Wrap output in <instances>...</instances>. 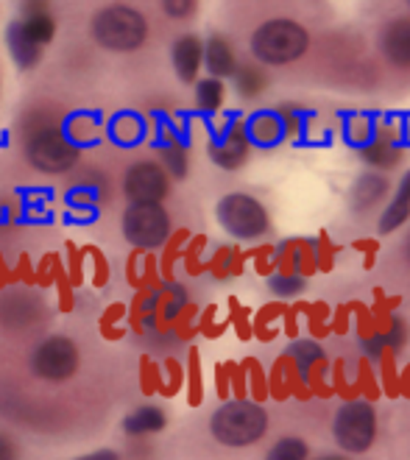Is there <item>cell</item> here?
Listing matches in <instances>:
<instances>
[{"instance_id":"1","label":"cell","mask_w":410,"mask_h":460,"mask_svg":"<svg viewBox=\"0 0 410 460\" xmlns=\"http://www.w3.org/2000/svg\"><path fill=\"white\" fill-rule=\"evenodd\" d=\"M25 162L48 176H65L81 162V148L67 140L65 123L53 120L50 115H37L25 126L22 137Z\"/></svg>"},{"instance_id":"2","label":"cell","mask_w":410,"mask_h":460,"mask_svg":"<svg viewBox=\"0 0 410 460\" xmlns=\"http://www.w3.org/2000/svg\"><path fill=\"white\" fill-rule=\"evenodd\" d=\"M90 37L98 48L112 53H134L148 40V20L143 12L126 4H112L95 12L90 20Z\"/></svg>"},{"instance_id":"3","label":"cell","mask_w":410,"mask_h":460,"mask_svg":"<svg viewBox=\"0 0 410 460\" xmlns=\"http://www.w3.org/2000/svg\"><path fill=\"white\" fill-rule=\"evenodd\" d=\"M209 432L218 444L243 449L257 444L268 432V413L263 404L249 399L224 402L209 419Z\"/></svg>"},{"instance_id":"4","label":"cell","mask_w":410,"mask_h":460,"mask_svg":"<svg viewBox=\"0 0 410 460\" xmlns=\"http://www.w3.org/2000/svg\"><path fill=\"white\" fill-rule=\"evenodd\" d=\"M310 48V34L296 20L277 17L263 22L252 34V53L263 65H290Z\"/></svg>"},{"instance_id":"5","label":"cell","mask_w":410,"mask_h":460,"mask_svg":"<svg viewBox=\"0 0 410 460\" xmlns=\"http://www.w3.org/2000/svg\"><path fill=\"white\" fill-rule=\"evenodd\" d=\"M78 366H81V349L70 335L42 338L29 358L31 374L37 376V380L50 383V385L70 383L78 374Z\"/></svg>"},{"instance_id":"6","label":"cell","mask_w":410,"mask_h":460,"mask_svg":"<svg viewBox=\"0 0 410 460\" xmlns=\"http://www.w3.org/2000/svg\"><path fill=\"white\" fill-rule=\"evenodd\" d=\"M120 229L126 243L137 252H156L171 240L174 224L162 204H129L120 218Z\"/></svg>"},{"instance_id":"7","label":"cell","mask_w":410,"mask_h":460,"mask_svg":"<svg viewBox=\"0 0 410 460\" xmlns=\"http://www.w3.org/2000/svg\"><path fill=\"white\" fill-rule=\"evenodd\" d=\"M218 224L237 240H257L271 229L268 209L249 193H229L218 201Z\"/></svg>"},{"instance_id":"8","label":"cell","mask_w":410,"mask_h":460,"mask_svg":"<svg viewBox=\"0 0 410 460\" xmlns=\"http://www.w3.org/2000/svg\"><path fill=\"white\" fill-rule=\"evenodd\" d=\"M377 438V413L369 402H346L335 416V441L346 452H366Z\"/></svg>"},{"instance_id":"9","label":"cell","mask_w":410,"mask_h":460,"mask_svg":"<svg viewBox=\"0 0 410 460\" xmlns=\"http://www.w3.org/2000/svg\"><path fill=\"white\" fill-rule=\"evenodd\" d=\"M171 193V176L156 159H140L123 173V196L129 204H162Z\"/></svg>"},{"instance_id":"10","label":"cell","mask_w":410,"mask_h":460,"mask_svg":"<svg viewBox=\"0 0 410 460\" xmlns=\"http://www.w3.org/2000/svg\"><path fill=\"white\" fill-rule=\"evenodd\" d=\"M106 190H109L106 176L101 171H87L67 187L65 207L73 218H95L101 207L106 204Z\"/></svg>"},{"instance_id":"11","label":"cell","mask_w":410,"mask_h":460,"mask_svg":"<svg viewBox=\"0 0 410 460\" xmlns=\"http://www.w3.org/2000/svg\"><path fill=\"white\" fill-rule=\"evenodd\" d=\"M249 134H245V126L243 123H232L221 137L212 140L209 146V159L215 162L218 168L224 171H237L245 165V159H249Z\"/></svg>"},{"instance_id":"12","label":"cell","mask_w":410,"mask_h":460,"mask_svg":"<svg viewBox=\"0 0 410 460\" xmlns=\"http://www.w3.org/2000/svg\"><path fill=\"white\" fill-rule=\"evenodd\" d=\"M204 65V42L196 34H184L174 42V67L182 81H196Z\"/></svg>"},{"instance_id":"13","label":"cell","mask_w":410,"mask_h":460,"mask_svg":"<svg viewBox=\"0 0 410 460\" xmlns=\"http://www.w3.org/2000/svg\"><path fill=\"white\" fill-rule=\"evenodd\" d=\"M168 427V416L156 404H140L134 408L126 419H123V432L129 438H146V436H156Z\"/></svg>"},{"instance_id":"14","label":"cell","mask_w":410,"mask_h":460,"mask_svg":"<svg viewBox=\"0 0 410 460\" xmlns=\"http://www.w3.org/2000/svg\"><path fill=\"white\" fill-rule=\"evenodd\" d=\"M382 53L394 67H410V20H394L382 34Z\"/></svg>"},{"instance_id":"15","label":"cell","mask_w":410,"mask_h":460,"mask_svg":"<svg viewBox=\"0 0 410 460\" xmlns=\"http://www.w3.org/2000/svg\"><path fill=\"white\" fill-rule=\"evenodd\" d=\"M204 65L212 78H229L237 70L235 50L224 37H209L204 45Z\"/></svg>"},{"instance_id":"16","label":"cell","mask_w":410,"mask_h":460,"mask_svg":"<svg viewBox=\"0 0 410 460\" xmlns=\"http://www.w3.org/2000/svg\"><path fill=\"white\" fill-rule=\"evenodd\" d=\"M9 53H12V59L22 67V70H31V67H37L40 65V59H42V53H45V48L42 45H37L29 34H25L17 22H12V29H9Z\"/></svg>"},{"instance_id":"17","label":"cell","mask_w":410,"mask_h":460,"mask_svg":"<svg viewBox=\"0 0 410 460\" xmlns=\"http://www.w3.org/2000/svg\"><path fill=\"white\" fill-rule=\"evenodd\" d=\"M407 218H410V173H405V179L399 181V190H397L394 201L388 204L386 212H382V218H379V232H382V234H388V232L399 229Z\"/></svg>"},{"instance_id":"18","label":"cell","mask_w":410,"mask_h":460,"mask_svg":"<svg viewBox=\"0 0 410 460\" xmlns=\"http://www.w3.org/2000/svg\"><path fill=\"white\" fill-rule=\"evenodd\" d=\"M245 134H249V143H257V146H277L285 134V126L277 115H254L249 123H245Z\"/></svg>"},{"instance_id":"19","label":"cell","mask_w":410,"mask_h":460,"mask_svg":"<svg viewBox=\"0 0 410 460\" xmlns=\"http://www.w3.org/2000/svg\"><path fill=\"white\" fill-rule=\"evenodd\" d=\"M388 193V181L382 176H374V173H366L358 179L352 190V199H354V209H369L374 207L382 196Z\"/></svg>"},{"instance_id":"20","label":"cell","mask_w":410,"mask_h":460,"mask_svg":"<svg viewBox=\"0 0 410 460\" xmlns=\"http://www.w3.org/2000/svg\"><path fill=\"white\" fill-rule=\"evenodd\" d=\"M65 134L67 140L76 143L78 148H85L90 143H98L101 140V126L93 115H76L65 123Z\"/></svg>"},{"instance_id":"21","label":"cell","mask_w":410,"mask_h":460,"mask_svg":"<svg viewBox=\"0 0 410 460\" xmlns=\"http://www.w3.org/2000/svg\"><path fill=\"white\" fill-rule=\"evenodd\" d=\"M143 134H146V123L137 118V115H118L112 120V126H109V137H112L115 143L120 146H134V143H140L143 140Z\"/></svg>"},{"instance_id":"22","label":"cell","mask_w":410,"mask_h":460,"mask_svg":"<svg viewBox=\"0 0 410 460\" xmlns=\"http://www.w3.org/2000/svg\"><path fill=\"white\" fill-rule=\"evenodd\" d=\"M224 81L221 78H204L196 84V103H199V110L201 112H218L224 106Z\"/></svg>"},{"instance_id":"23","label":"cell","mask_w":410,"mask_h":460,"mask_svg":"<svg viewBox=\"0 0 410 460\" xmlns=\"http://www.w3.org/2000/svg\"><path fill=\"white\" fill-rule=\"evenodd\" d=\"M235 84H237V93L243 95V98H254V95H260L263 90H265V73L260 70V67H254V65H240L235 73Z\"/></svg>"},{"instance_id":"24","label":"cell","mask_w":410,"mask_h":460,"mask_svg":"<svg viewBox=\"0 0 410 460\" xmlns=\"http://www.w3.org/2000/svg\"><path fill=\"white\" fill-rule=\"evenodd\" d=\"M162 168L168 171L171 179H184L190 171V156L182 143H171L162 148Z\"/></svg>"},{"instance_id":"25","label":"cell","mask_w":410,"mask_h":460,"mask_svg":"<svg viewBox=\"0 0 410 460\" xmlns=\"http://www.w3.org/2000/svg\"><path fill=\"white\" fill-rule=\"evenodd\" d=\"M290 358H293V363H296L299 374L308 376V374H310V368L324 358V351H321V346H318V343H313V341H299V343H293V346H290Z\"/></svg>"},{"instance_id":"26","label":"cell","mask_w":410,"mask_h":460,"mask_svg":"<svg viewBox=\"0 0 410 460\" xmlns=\"http://www.w3.org/2000/svg\"><path fill=\"white\" fill-rule=\"evenodd\" d=\"M308 455L310 447L302 438H282L268 449L265 460H308Z\"/></svg>"},{"instance_id":"27","label":"cell","mask_w":410,"mask_h":460,"mask_svg":"<svg viewBox=\"0 0 410 460\" xmlns=\"http://www.w3.org/2000/svg\"><path fill=\"white\" fill-rule=\"evenodd\" d=\"M65 252H67V268H65V274L70 279V285H81V279H85V252H81L76 243H65Z\"/></svg>"},{"instance_id":"28","label":"cell","mask_w":410,"mask_h":460,"mask_svg":"<svg viewBox=\"0 0 410 460\" xmlns=\"http://www.w3.org/2000/svg\"><path fill=\"white\" fill-rule=\"evenodd\" d=\"M366 162H371L377 168H391L399 162V151L391 148L388 143H374L371 148H366Z\"/></svg>"},{"instance_id":"29","label":"cell","mask_w":410,"mask_h":460,"mask_svg":"<svg viewBox=\"0 0 410 460\" xmlns=\"http://www.w3.org/2000/svg\"><path fill=\"white\" fill-rule=\"evenodd\" d=\"M85 257L93 260V288H103L109 282V262H106L103 252L95 249V246H87L85 249Z\"/></svg>"},{"instance_id":"30","label":"cell","mask_w":410,"mask_h":460,"mask_svg":"<svg viewBox=\"0 0 410 460\" xmlns=\"http://www.w3.org/2000/svg\"><path fill=\"white\" fill-rule=\"evenodd\" d=\"M268 288L277 293V296H293V293H299L305 288V282H302V277H290V274H273L271 279H268Z\"/></svg>"},{"instance_id":"31","label":"cell","mask_w":410,"mask_h":460,"mask_svg":"<svg viewBox=\"0 0 410 460\" xmlns=\"http://www.w3.org/2000/svg\"><path fill=\"white\" fill-rule=\"evenodd\" d=\"M22 212V204L14 199V196H4L0 193V226H9L20 218Z\"/></svg>"},{"instance_id":"32","label":"cell","mask_w":410,"mask_h":460,"mask_svg":"<svg viewBox=\"0 0 410 460\" xmlns=\"http://www.w3.org/2000/svg\"><path fill=\"white\" fill-rule=\"evenodd\" d=\"M196 9V0H162V12L174 20H184Z\"/></svg>"},{"instance_id":"33","label":"cell","mask_w":410,"mask_h":460,"mask_svg":"<svg viewBox=\"0 0 410 460\" xmlns=\"http://www.w3.org/2000/svg\"><path fill=\"white\" fill-rule=\"evenodd\" d=\"M0 460H20V447L6 429H0Z\"/></svg>"},{"instance_id":"34","label":"cell","mask_w":410,"mask_h":460,"mask_svg":"<svg viewBox=\"0 0 410 460\" xmlns=\"http://www.w3.org/2000/svg\"><path fill=\"white\" fill-rule=\"evenodd\" d=\"M57 288H59V307H62V313H70L73 310V285H70L65 270L57 277Z\"/></svg>"},{"instance_id":"35","label":"cell","mask_w":410,"mask_h":460,"mask_svg":"<svg viewBox=\"0 0 410 460\" xmlns=\"http://www.w3.org/2000/svg\"><path fill=\"white\" fill-rule=\"evenodd\" d=\"M201 399V383H199V360L196 351L190 355V404H199Z\"/></svg>"},{"instance_id":"36","label":"cell","mask_w":410,"mask_h":460,"mask_svg":"<svg viewBox=\"0 0 410 460\" xmlns=\"http://www.w3.org/2000/svg\"><path fill=\"white\" fill-rule=\"evenodd\" d=\"M405 335H407V330H405V323H402V318H394L391 321V330L382 335L386 338V346L388 349H399L402 343H405Z\"/></svg>"},{"instance_id":"37","label":"cell","mask_w":410,"mask_h":460,"mask_svg":"<svg viewBox=\"0 0 410 460\" xmlns=\"http://www.w3.org/2000/svg\"><path fill=\"white\" fill-rule=\"evenodd\" d=\"M165 366H168V371H171V385H168V388H162V394H174V391H176V385L182 383V368H179V363H176V360H168Z\"/></svg>"},{"instance_id":"38","label":"cell","mask_w":410,"mask_h":460,"mask_svg":"<svg viewBox=\"0 0 410 460\" xmlns=\"http://www.w3.org/2000/svg\"><path fill=\"white\" fill-rule=\"evenodd\" d=\"M76 460H120V455L115 449H95V452H87Z\"/></svg>"},{"instance_id":"39","label":"cell","mask_w":410,"mask_h":460,"mask_svg":"<svg viewBox=\"0 0 410 460\" xmlns=\"http://www.w3.org/2000/svg\"><path fill=\"white\" fill-rule=\"evenodd\" d=\"M321 460H343V457H335V455H330V457H321Z\"/></svg>"},{"instance_id":"40","label":"cell","mask_w":410,"mask_h":460,"mask_svg":"<svg viewBox=\"0 0 410 460\" xmlns=\"http://www.w3.org/2000/svg\"><path fill=\"white\" fill-rule=\"evenodd\" d=\"M407 260H410V237H407Z\"/></svg>"}]
</instances>
